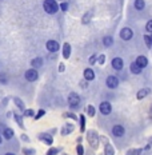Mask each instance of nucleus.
Returning <instances> with one entry per match:
<instances>
[{"mask_svg": "<svg viewBox=\"0 0 152 155\" xmlns=\"http://www.w3.org/2000/svg\"><path fill=\"white\" fill-rule=\"evenodd\" d=\"M112 132H114L115 137H123L124 135V127L123 126H114V128H112Z\"/></svg>", "mask_w": 152, "mask_h": 155, "instance_id": "obj_8", "label": "nucleus"}, {"mask_svg": "<svg viewBox=\"0 0 152 155\" xmlns=\"http://www.w3.org/2000/svg\"><path fill=\"white\" fill-rule=\"evenodd\" d=\"M24 115L25 116H32L34 115V110H27V111L24 112Z\"/></svg>", "mask_w": 152, "mask_h": 155, "instance_id": "obj_28", "label": "nucleus"}, {"mask_svg": "<svg viewBox=\"0 0 152 155\" xmlns=\"http://www.w3.org/2000/svg\"><path fill=\"white\" fill-rule=\"evenodd\" d=\"M141 70H143V68H141V67H139L136 63H132V64H131V71H132L134 74H140Z\"/></svg>", "mask_w": 152, "mask_h": 155, "instance_id": "obj_15", "label": "nucleus"}, {"mask_svg": "<svg viewBox=\"0 0 152 155\" xmlns=\"http://www.w3.org/2000/svg\"><path fill=\"white\" fill-rule=\"evenodd\" d=\"M47 50L51 52H56L59 50V43L56 40H48L47 41Z\"/></svg>", "mask_w": 152, "mask_h": 155, "instance_id": "obj_7", "label": "nucleus"}, {"mask_svg": "<svg viewBox=\"0 0 152 155\" xmlns=\"http://www.w3.org/2000/svg\"><path fill=\"white\" fill-rule=\"evenodd\" d=\"M56 153H57L56 148H51V150L48 151V154H47V155H56Z\"/></svg>", "mask_w": 152, "mask_h": 155, "instance_id": "obj_29", "label": "nucleus"}, {"mask_svg": "<svg viewBox=\"0 0 152 155\" xmlns=\"http://www.w3.org/2000/svg\"><path fill=\"white\" fill-rule=\"evenodd\" d=\"M103 41H104V46L105 47H111L112 44H114V39H112L111 36H105Z\"/></svg>", "mask_w": 152, "mask_h": 155, "instance_id": "obj_18", "label": "nucleus"}, {"mask_svg": "<svg viewBox=\"0 0 152 155\" xmlns=\"http://www.w3.org/2000/svg\"><path fill=\"white\" fill-rule=\"evenodd\" d=\"M95 62H96V55H92V58H91V59H89V63L93 64Z\"/></svg>", "mask_w": 152, "mask_h": 155, "instance_id": "obj_33", "label": "nucleus"}, {"mask_svg": "<svg viewBox=\"0 0 152 155\" xmlns=\"http://www.w3.org/2000/svg\"><path fill=\"white\" fill-rule=\"evenodd\" d=\"M35 151L34 150H24V154H27V155H31V154H34Z\"/></svg>", "mask_w": 152, "mask_h": 155, "instance_id": "obj_35", "label": "nucleus"}, {"mask_svg": "<svg viewBox=\"0 0 152 155\" xmlns=\"http://www.w3.org/2000/svg\"><path fill=\"white\" fill-rule=\"evenodd\" d=\"M104 155H114V148H112L111 144H107L105 146V150H104Z\"/></svg>", "mask_w": 152, "mask_h": 155, "instance_id": "obj_21", "label": "nucleus"}, {"mask_svg": "<svg viewBox=\"0 0 152 155\" xmlns=\"http://www.w3.org/2000/svg\"><path fill=\"white\" fill-rule=\"evenodd\" d=\"M132 36H134V32L131 28H123L120 31V38L123 40H129V39H132Z\"/></svg>", "mask_w": 152, "mask_h": 155, "instance_id": "obj_4", "label": "nucleus"}, {"mask_svg": "<svg viewBox=\"0 0 152 155\" xmlns=\"http://www.w3.org/2000/svg\"><path fill=\"white\" fill-rule=\"evenodd\" d=\"M88 115L89 116L95 115V108H93V106H88Z\"/></svg>", "mask_w": 152, "mask_h": 155, "instance_id": "obj_25", "label": "nucleus"}, {"mask_svg": "<svg viewBox=\"0 0 152 155\" xmlns=\"http://www.w3.org/2000/svg\"><path fill=\"white\" fill-rule=\"evenodd\" d=\"M137 64L139 67H141V68H144V67H147V64H148V60H147V58L145 56H137V59H136V62H135Z\"/></svg>", "mask_w": 152, "mask_h": 155, "instance_id": "obj_9", "label": "nucleus"}, {"mask_svg": "<svg viewBox=\"0 0 152 155\" xmlns=\"http://www.w3.org/2000/svg\"><path fill=\"white\" fill-rule=\"evenodd\" d=\"M84 79H86V80H92V79H95V74H93V71H92L91 68L84 70Z\"/></svg>", "mask_w": 152, "mask_h": 155, "instance_id": "obj_12", "label": "nucleus"}, {"mask_svg": "<svg viewBox=\"0 0 152 155\" xmlns=\"http://www.w3.org/2000/svg\"><path fill=\"white\" fill-rule=\"evenodd\" d=\"M100 112L102 114H104V115H108V114H111V111H112V107H111V104H109L108 102H103L102 104H100Z\"/></svg>", "mask_w": 152, "mask_h": 155, "instance_id": "obj_6", "label": "nucleus"}, {"mask_svg": "<svg viewBox=\"0 0 152 155\" xmlns=\"http://www.w3.org/2000/svg\"><path fill=\"white\" fill-rule=\"evenodd\" d=\"M144 0H135V8L136 9H139V11H140V9H143L144 8Z\"/></svg>", "mask_w": 152, "mask_h": 155, "instance_id": "obj_16", "label": "nucleus"}, {"mask_svg": "<svg viewBox=\"0 0 152 155\" xmlns=\"http://www.w3.org/2000/svg\"><path fill=\"white\" fill-rule=\"evenodd\" d=\"M4 137L7 138V139H11V138L14 137V131H12L11 128H5L4 130Z\"/></svg>", "mask_w": 152, "mask_h": 155, "instance_id": "obj_20", "label": "nucleus"}, {"mask_svg": "<svg viewBox=\"0 0 152 155\" xmlns=\"http://www.w3.org/2000/svg\"><path fill=\"white\" fill-rule=\"evenodd\" d=\"M32 67H41V64H43V60L40 59V58H36V59H34L31 62Z\"/></svg>", "mask_w": 152, "mask_h": 155, "instance_id": "obj_19", "label": "nucleus"}, {"mask_svg": "<svg viewBox=\"0 0 152 155\" xmlns=\"http://www.w3.org/2000/svg\"><path fill=\"white\" fill-rule=\"evenodd\" d=\"M99 63L100 64L104 63V55H100V56H99Z\"/></svg>", "mask_w": 152, "mask_h": 155, "instance_id": "obj_34", "label": "nucleus"}, {"mask_svg": "<svg viewBox=\"0 0 152 155\" xmlns=\"http://www.w3.org/2000/svg\"><path fill=\"white\" fill-rule=\"evenodd\" d=\"M70 55H71V46L68 43H66L64 44V47H63V56L66 58V59H68Z\"/></svg>", "mask_w": 152, "mask_h": 155, "instance_id": "obj_13", "label": "nucleus"}, {"mask_svg": "<svg viewBox=\"0 0 152 155\" xmlns=\"http://www.w3.org/2000/svg\"><path fill=\"white\" fill-rule=\"evenodd\" d=\"M140 154H141V150H140V148H137V150H131V151H128L127 155H140Z\"/></svg>", "mask_w": 152, "mask_h": 155, "instance_id": "obj_24", "label": "nucleus"}, {"mask_svg": "<svg viewBox=\"0 0 152 155\" xmlns=\"http://www.w3.org/2000/svg\"><path fill=\"white\" fill-rule=\"evenodd\" d=\"M112 67H114L115 70H121L123 68V60L120 58H115V59L112 60Z\"/></svg>", "mask_w": 152, "mask_h": 155, "instance_id": "obj_11", "label": "nucleus"}, {"mask_svg": "<svg viewBox=\"0 0 152 155\" xmlns=\"http://www.w3.org/2000/svg\"><path fill=\"white\" fill-rule=\"evenodd\" d=\"M40 138L44 140V143H47V144H51L52 143V137L51 135H48V134H43V135H40Z\"/></svg>", "mask_w": 152, "mask_h": 155, "instance_id": "obj_14", "label": "nucleus"}, {"mask_svg": "<svg viewBox=\"0 0 152 155\" xmlns=\"http://www.w3.org/2000/svg\"><path fill=\"white\" fill-rule=\"evenodd\" d=\"M37 76H39L37 71H36V70H34V68L28 70L27 72H25V79H27L28 82H35V80L37 79Z\"/></svg>", "mask_w": 152, "mask_h": 155, "instance_id": "obj_3", "label": "nucleus"}, {"mask_svg": "<svg viewBox=\"0 0 152 155\" xmlns=\"http://www.w3.org/2000/svg\"><path fill=\"white\" fill-rule=\"evenodd\" d=\"M68 103H70V106H71L72 108L77 107V106H79V103H80L79 95H77V94H75V92H72V94L70 95V98H68Z\"/></svg>", "mask_w": 152, "mask_h": 155, "instance_id": "obj_2", "label": "nucleus"}, {"mask_svg": "<svg viewBox=\"0 0 152 155\" xmlns=\"http://www.w3.org/2000/svg\"><path fill=\"white\" fill-rule=\"evenodd\" d=\"M15 103H16V106H18L20 110H24V103L21 102L19 98H15Z\"/></svg>", "mask_w": 152, "mask_h": 155, "instance_id": "obj_22", "label": "nucleus"}, {"mask_svg": "<svg viewBox=\"0 0 152 155\" xmlns=\"http://www.w3.org/2000/svg\"><path fill=\"white\" fill-rule=\"evenodd\" d=\"M67 130H72V126H67ZM63 134H64V135H66V134H70V131H66V128H64Z\"/></svg>", "mask_w": 152, "mask_h": 155, "instance_id": "obj_32", "label": "nucleus"}, {"mask_svg": "<svg viewBox=\"0 0 152 155\" xmlns=\"http://www.w3.org/2000/svg\"><path fill=\"white\" fill-rule=\"evenodd\" d=\"M59 67H60V68H59V71H60V72H61V71H63V70H64V64H60V66H59Z\"/></svg>", "mask_w": 152, "mask_h": 155, "instance_id": "obj_37", "label": "nucleus"}, {"mask_svg": "<svg viewBox=\"0 0 152 155\" xmlns=\"http://www.w3.org/2000/svg\"><path fill=\"white\" fill-rule=\"evenodd\" d=\"M148 95V90L147 88H143V90H140V91L137 92V99H143V98H145V96Z\"/></svg>", "mask_w": 152, "mask_h": 155, "instance_id": "obj_17", "label": "nucleus"}, {"mask_svg": "<svg viewBox=\"0 0 152 155\" xmlns=\"http://www.w3.org/2000/svg\"><path fill=\"white\" fill-rule=\"evenodd\" d=\"M144 41H145V44H147V47H151V46H152L151 35H145V38H144Z\"/></svg>", "mask_w": 152, "mask_h": 155, "instance_id": "obj_23", "label": "nucleus"}, {"mask_svg": "<svg viewBox=\"0 0 152 155\" xmlns=\"http://www.w3.org/2000/svg\"><path fill=\"white\" fill-rule=\"evenodd\" d=\"M5 155H14V154H12V153H8V154H5Z\"/></svg>", "mask_w": 152, "mask_h": 155, "instance_id": "obj_38", "label": "nucleus"}, {"mask_svg": "<svg viewBox=\"0 0 152 155\" xmlns=\"http://www.w3.org/2000/svg\"><path fill=\"white\" fill-rule=\"evenodd\" d=\"M80 119H82V130L84 131V116L82 115V116H80Z\"/></svg>", "mask_w": 152, "mask_h": 155, "instance_id": "obj_36", "label": "nucleus"}, {"mask_svg": "<svg viewBox=\"0 0 152 155\" xmlns=\"http://www.w3.org/2000/svg\"><path fill=\"white\" fill-rule=\"evenodd\" d=\"M105 83H107V86H108V88H116V87L119 86V80L116 76H108Z\"/></svg>", "mask_w": 152, "mask_h": 155, "instance_id": "obj_5", "label": "nucleus"}, {"mask_svg": "<svg viewBox=\"0 0 152 155\" xmlns=\"http://www.w3.org/2000/svg\"><path fill=\"white\" fill-rule=\"evenodd\" d=\"M151 40H152V35H151Z\"/></svg>", "mask_w": 152, "mask_h": 155, "instance_id": "obj_40", "label": "nucleus"}, {"mask_svg": "<svg viewBox=\"0 0 152 155\" xmlns=\"http://www.w3.org/2000/svg\"><path fill=\"white\" fill-rule=\"evenodd\" d=\"M44 7V11L47 12V14L52 15V14H56L57 9H59V5H57L56 0H46L43 4Z\"/></svg>", "mask_w": 152, "mask_h": 155, "instance_id": "obj_1", "label": "nucleus"}, {"mask_svg": "<svg viewBox=\"0 0 152 155\" xmlns=\"http://www.w3.org/2000/svg\"><path fill=\"white\" fill-rule=\"evenodd\" d=\"M60 8H61V11H63V12H66L67 9H68V4H67L66 2H63V3H61V5H60Z\"/></svg>", "mask_w": 152, "mask_h": 155, "instance_id": "obj_26", "label": "nucleus"}, {"mask_svg": "<svg viewBox=\"0 0 152 155\" xmlns=\"http://www.w3.org/2000/svg\"><path fill=\"white\" fill-rule=\"evenodd\" d=\"M83 146H80V144H79V146H77V155H83Z\"/></svg>", "mask_w": 152, "mask_h": 155, "instance_id": "obj_30", "label": "nucleus"}, {"mask_svg": "<svg viewBox=\"0 0 152 155\" xmlns=\"http://www.w3.org/2000/svg\"><path fill=\"white\" fill-rule=\"evenodd\" d=\"M145 30H147L148 32H152V20H150L147 23V25H145Z\"/></svg>", "mask_w": 152, "mask_h": 155, "instance_id": "obj_27", "label": "nucleus"}, {"mask_svg": "<svg viewBox=\"0 0 152 155\" xmlns=\"http://www.w3.org/2000/svg\"><path fill=\"white\" fill-rule=\"evenodd\" d=\"M0 143H2V137H0Z\"/></svg>", "mask_w": 152, "mask_h": 155, "instance_id": "obj_39", "label": "nucleus"}, {"mask_svg": "<svg viewBox=\"0 0 152 155\" xmlns=\"http://www.w3.org/2000/svg\"><path fill=\"white\" fill-rule=\"evenodd\" d=\"M88 139H89V142H91V146H92V147H96V146H98V143H96V142H98V135H96L93 131H89Z\"/></svg>", "mask_w": 152, "mask_h": 155, "instance_id": "obj_10", "label": "nucleus"}, {"mask_svg": "<svg viewBox=\"0 0 152 155\" xmlns=\"http://www.w3.org/2000/svg\"><path fill=\"white\" fill-rule=\"evenodd\" d=\"M43 115H44V110H40V111L37 112V115L35 116V119H39V118H40V116H43Z\"/></svg>", "mask_w": 152, "mask_h": 155, "instance_id": "obj_31", "label": "nucleus"}]
</instances>
